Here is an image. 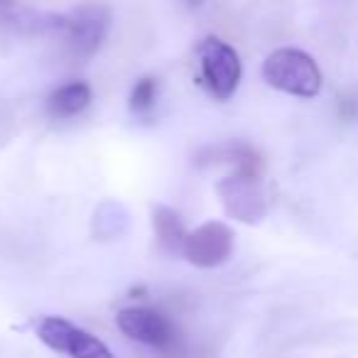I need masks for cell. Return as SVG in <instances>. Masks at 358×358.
Here are the masks:
<instances>
[{
    "mask_svg": "<svg viewBox=\"0 0 358 358\" xmlns=\"http://www.w3.org/2000/svg\"><path fill=\"white\" fill-rule=\"evenodd\" d=\"M216 194L221 196V204L231 219L241 224H258L265 219L268 201L260 182V159L248 148L238 155V169L216 182Z\"/></svg>",
    "mask_w": 358,
    "mask_h": 358,
    "instance_id": "6da1fadb",
    "label": "cell"
},
{
    "mask_svg": "<svg viewBox=\"0 0 358 358\" xmlns=\"http://www.w3.org/2000/svg\"><path fill=\"white\" fill-rule=\"evenodd\" d=\"M263 79L270 89L297 99H314L324 84L322 69L314 57L297 47H280L270 52L263 62Z\"/></svg>",
    "mask_w": 358,
    "mask_h": 358,
    "instance_id": "7a4b0ae2",
    "label": "cell"
},
{
    "mask_svg": "<svg viewBox=\"0 0 358 358\" xmlns=\"http://www.w3.org/2000/svg\"><path fill=\"white\" fill-rule=\"evenodd\" d=\"M196 57H199L201 79L209 94L216 101H229L238 91L241 79H243V64H241L238 52L221 37L209 35L196 45Z\"/></svg>",
    "mask_w": 358,
    "mask_h": 358,
    "instance_id": "3957f363",
    "label": "cell"
},
{
    "mask_svg": "<svg viewBox=\"0 0 358 358\" xmlns=\"http://www.w3.org/2000/svg\"><path fill=\"white\" fill-rule=\"evenodd\" d=\"M35 334L47 348L69 358H115L99 336L71 324L64 317H42L35 322Z\"/></svg>",
    "mask_w": 358,
    "mask_h": 358,
    "instance_id": "277c9868",
    "label": "cell"
},
{
    "mask_svg": "<svg viewBox=\"0 0 358 358\" xmlns=\"http://www.w3.org/2000/svg\"><path fill=\"white\" fill-rule=\"evenodd\" d=\"M234 248H236L234 229L229 224H224V221H206V224L196 226L194 231L187 234L182 255L194 268L211 270L229 263V258L234 255Z\"/></svg>",
    "mask_w": 358,
    "mask_h": 358,
    "instance_id": "5b68a950",
    "label": "cell"
},
{
    "mask_svg": "<svg viewBox=\"0 0 358 358\" xmlns=\"http://www.w3.org/2000/svg\"><path fill=\"white\" fill-rule=\"evenodd\" d=\"M57 27L66 32V40L76 55L91 57L106 40L110 27V10L101 3H84L69 15L57 17Z\"/></svg>",
    "mask_w": 358,
    "mask_h": 358,
    "instance_id": "8992f818",
    "label": "cell"
},
{
    "mask_svg": "<svg viewBox=\"0 0 358 358\" xmlns=\"http://www.w3.org/2000/svg\"><path fill=\"white\" fill-rule=\"evenodd\" d=\"M118 329L128 338L152 348H169L174 343V327L164 314L150 307H125L115 317Z\"/></svg>",
    "mask_w": 358,
    "mask_h": 358,
    "instance_id": "52a82bcc",
    "label": "cell"
},
{
    "mask_svg": "<svg viewBox=\"0 0 358 358\" xmlns=\"http://www.w3.org/2000/svg\"><path fill=\"white\" fill-rule=\"evenodd\" d=\"M94 91L86 81H69V84L59 86L57 91H52L47 99V113L57 120L74 118V115L84 113L89 108Z\"/></svg>",
    "mask_w": 358,
    "mask_h": 358,
    "instance_id": "ba28073f",
    "label": "cell"
},
{
    "mask_svg": "<svg viewBox=\"0 0 358 358\" xmlns=\"http://www.w3.org/2000/svg\"><path fill=\"white\" fill-rule=\"evenodd\" d=\"M152 229H155V238H157L159 248L167 250V253H182L185 248V238H187V226L185 219L177 214L174 209L162 204L152 206Z\"/></svg>",
    "mask_w": 358,
    "mask_h": 358,
    "instance_id": "9c48e42d",
    "label": "cell"
},
{
    "mask_svg": "<svg viewBox=\"0 0 358 358\" xmlns=\"http://www.w3.org/2000/svg\"><path fill=\"white\" fill-rule=\"evenodd\" d=\"M157 101V79L152 76H143L135 81L133 91H130V110L133 113H148Z\"/></svg>",
    "mask_w": 358,
    "mask_h": 358,
    "instance_id": "30bf717a",
    "label": "cell"
},
{
    "mask_svg": "<svg viewBox=\"0 0 358 358\" xmlns=\"http://www.w3.org/2000/svg\"><path fill=\"white\" fill-rule=\"evenodd\" d=\"M185 3H187V6H192V8H199L204 0H185Z\"/></svg>",
    "mask_w": 358,
    "mask_h": 358,
    "instance_id": "8fae6325",
    "label": "cell"
}]
</instances>
